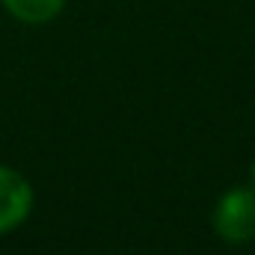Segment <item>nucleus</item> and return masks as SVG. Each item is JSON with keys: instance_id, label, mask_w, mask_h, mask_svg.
I'll use <instances>...</instances> for the list:
<instances>
[{"instance_id": "7ed1b4c3", "label": "nucleus", "mask_w": 255, "mask_h": 255, "mask_svg": "<svg viewBox=\"0 0 255 255\" xmlns=\"http://www.w3.org/2000/svg\"><path fill=\"white\" fill-rule=\"evenodd\" d=\"M6 12L24 24H45L60 15L65 0H3Z\"/></svg>"}, {"instance_id": "f257e3e1", "label": "nucleus", "mask_w": 255, "mask_h": 255, "mask_svg": "<svg viewBox=\"0 0 255 255\" xmlns=\"http://www.w3.org/2000/svg\"><path fill=\"white\" fill-rule=\"evenodd\" d=\"M214 229L229 244H247L255 238V190L235 187L223 193L214 208Z\"/></svg>"}, {"instance_id": "f03ea898", "label": "nucleus", "mask_w": 255, "mask_h": 255, "mask_svg": "<svg viewBox=\"0 0 255 255\" xmlns=\"http://www.w3.org/2000/svg\"><path fill=\"white\" fill-rule=\"evenodd\" d=\"M33 208V190L30 184L9 166H0V235L12 232L27 220Z\"/></svg>"}, {"instance_id": "20e7f679", "label": "nucleus", "mask_w": 255, "mask_h": 255, "mask_svg": "<svg viewBox=\"0 0 255 255\" xmlns=\"http://www.w3.org/2000/svg\"><path fill=\"white\" fill-rule=\"evenodd\" d=\"M253 190H255V163H253Z\"/></svg>"}]
</instances>
